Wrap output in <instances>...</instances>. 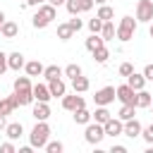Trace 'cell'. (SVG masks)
Listing matches in <instances>:
<instances>
[{"label":"cell","mask_w":153,"mask_h":153,"mask_svg":"<svg viewBox=\"0 0 153 153\" xmlns=\"http://www.w3.org/2000/svg\"><path fill=\"white\" fill-rule=\"evenodd\" d=\"M17 108H22V105H19V100H17V96H14V93H12V96H2V98H0V115H5V117H7V115H12Z\"/></svg>","instance_id":"30bf717a"},{"label":"cell","mask_w":153,"mask_h":153,"mask_svg":"<svg viewBox=\"0 0 153 153\" xmlns=\"http://www.w3.org/2000/svg\"><path fill=\"white\" fill-rule=\"evenodd\" d=\"M93 2H96V5H105L108 0H93Z\"/></svg>","instance_id":"c3c4849f"},{"label":"cell","mask_w":153,"mask_h":153,"mask_svg":"<svg viewBox=\"0 0 153 153\" xmlns=\"http://www.w3.org/2000/svg\"><path fill=\"white\" fill-rule=\"evenodd\" d=\"M45 84H48V91H50L53 98H62V96L67 93V84H65L62 76H60V79H50V81H45Z\"/></svg>","instance_id":"7c38bea8"},{"label":"cell","mask_w":153,"mask_h":153,"mask_svg":"<svg viewBox=\"0 0 153 153\" xmlns=\"http://www.w3.org/2000/svg\"><path fill=\"white\" fill-rule=\"evenodd\" d=\"M41 2H48V0H26L24 5H26V7H38Z\"/></svg>","instance_id":"ee69618b"},{"label":"cell","mask_w":153,"mask_h":153,"mask_svg":"<svg viewBox=\"0 0 153 153\" xmlns=\"http://www.w3.org/2000/svg\"><path fill=\"white\" fill-rule=\"evenodd\" d=\"M100 29H103V19H98V17L88 19V31L91 33H100Z\"/></svg>","instance_id":"d590c367"},{"label":"cell","mask_w":153,"mask_h":153,"mask_svg":"<svg viewBox=\"0 0 153 153\" xmlns=\"http://www.w3.org/2000/svg\"><path fill=\"white\" fill-rule=\"evenodd\" d=\"M14 96H17L19 105H31L33 103V93L31 91H14Z\"/></svg>","instance_id":"836d02e7"},{"label":"cell","mask_w":153,"mask_h":153,"mask_svg":"<svg viewBox=\"0 0 153 153\" xmlns=\"http://www.w3.org/2000/svg\"><path fill=\"white\" fill-rule=\"evenodd\" d=\"M69 26H72V29H74V33H76V31H79V29H81V26H84V22H81V19H79V17H76V14H74V17H72V19H69Z\"/></svg>","instance_id":"ab89813d"},{"label":"cell","mask_w":153,"mask_h":153,"mask_svg":"<svg viewBox=\"0 0 153 153\" xmlns=\"http://www.w3.org/2000/svg\"><path fill=\"white\" fill-rule=\"evenodd\" d=\"M72 117H74L76 124H88V122H91V112L86 110V105H84V108H76V110L72 112Z\"/></svg>","instance_id":"484cf974"},{"label":"cell","mask_w":153,"mask_h":153,"mask_svg":"<svg viewBox=\"0 0 153 153\" xmlns=\"http://www.w3.org/2000/svg\"><path fill=\"white\" fill-rule=\"evenodd\" d=\"M110 153H127V146H122V143H112Z\"/></svg>","instance_id":"7bdbcfd3"},{"label":"cell","mask_w":153,"mask_h":153,"mask_svg":"<svg viewBox=\"0 0 153 153\" xmlns=\"http://www.w3.org/2000/svg\"><path fill=\"white\" fill-rule=\"evenodd\" d=\"M24 62H26V60H24V55H22L19 50H14V53H10V55H7V67H10V69H14V72L24 69Z\"/></svg>","instance_id":"e0dca14e"},{"label":"cell","mask_w":153,"mask_h":153,"mask_svg":"<svg viewBox=\"0 0 153 153\" xmlns=\"http://www.w3.org/2000/svg\"><path fill=\"white\" fill-rule=\"evenodd\" d=\"M45 151H48V153H62V151H65V143H62V141H50V139H48Z\"/></svg>","instance_id":"e575fe53"},{"label":"cell","mask_w":153,"mask_h":153,"mask_svg":"<svg viewBox=\"0 0 153 153\" xmlns=\"http://www.w3.org/2000/svg\"><path fill=\"white\" fill-rule=\"evenodd\" d=\"M31 115H33V120H48V117H50V105H48V103L36 100V105H33Z\"/></svg>","instance_id":"d6986e66"},{"label":"cell","mask_w":153,"mask_h":153,"mask_svg":"<svg viewBox=\"0 0 153 153\" xmlns=\"http://www.w3.org/2000/svg\"><path fill=\"white\" fill-rule=\"evenodd\" d=\"M60 76H62V67H60V65H48V67H43V79H45V81L60 79Z\"/></svg>","instance_id":"d4e9b609"},{"label":"cell","mask_w":153,"mask_h":153,"mask_svg":"<svg viewBox=\"0 0 153 153\" xmlns=\"http://www.w3.org/2000/svg\"><path fill=\"white\" fill-rule=\"evenodd\" d=\"M74 36V29L69 26V22H65V24H57V38L60 41H69Z\"/></svg>","instance_id":"4316f807"},{"label":"cell","mask_w":153,"mask_h":153,"mask_svg":"<svg viewBox=\"0 0 153 153\" xmlns=\"http://www.w3.org/2000/svg\"><path fill=\"white\" fill-rule=\"evenodd\" d=\"M151 100H153V96H151L146 88H141V91H136V100H134V105H136V110H139V108H148Z\"/></svg>","instance_id":"cb8c5ba5"},{"label":"cell","mask_w":153,"mask_h":153,"mask_svg":"<svg viewBox=\"0 0 153 153\" xmlns=\"http://www.w3.org/2000/svg\"><path fill=\"white\" fill-rule=\"evenodd\" d=\"M112 100H115V86H103L93 96V103L96 105H110Z\"/></svg>","instance_id":"ba28073f"},{"label":"cell","mask_w":153,"mask_h":153,"mask_svg":"<svg viewBox=\"0 0 153 153\" xmlns=\"http://www.w3.org/2000/svg\"><path fill=\"white\" fill-rule=\"evenodd\" d=\"M48 2H50V5H55V7H60V5H65L67 0H48Z\"/></svg>","instance_id":"bcb514c9"},{"label":"cell","mask_w":153,"mask_h":153,"mask_svg":"<svg viewBox=\"0 0 153 153\" xmlns=\"http://www.w3.org/2000/svg\"><path fill=\"white\" fill-rule=\"evenodd\" d=\"M88 86H91V81H88L84 74H79V76L72 79V91H74V93H86Z\"/></svg>","instance_id":"44dd1931"},{"label":"cell","mask_w":153,"mask_h":153,"mask_svg":"<svg viewBox=\"0 0 153 153\" xmlns=\"http://www.w3.org/2000/svg\"><path fill=\"white\" fill-rule=\"evenodd\" d=\"M17 33H19V24H17V22L5 19V22H2V26H0V36H2V38H7V41H12V38H17Z\"/></svg>","instance_id":"5bb4252c"},{"label":"cell","mask_w":153,"mask_h":153,"mask_svg":"<svg viewBox=\"0 0 153 153\" xmlns=\"http://www.w3.org/2000/svg\"><path fill=\"white\" fill-rule=\"evenodd\" d=\"M84 105H86V100H84L79 93H72V96H67V93H65V96H62V108H65V110H69V112H74L76 108H84Z\"/></svg>","instance_id":"8fae6325"},{"label":"cell","mask_w":153,"mask_h":153,"mask_svg":"<svg viewBox=\"0 0 153 153\" xmlns=\"http://www.w3.org/2000/svg\"><path fill=\"white\" fill-rule=\"evenodd\" d=\"M12 88L14 91H31V76H17Z\"/></svg>","instance_id":"f546056e"},{"label":"cell","mask_w":153,"mask_h":153,"mask_svg":"<svg viewBox=\"0 0 153 153\" xmlns=\"http://www.w3.org/2000/svg\"><path fill=\"white\" fill-rule=\"evenodd\" d=\"M0 98H2V93H0Z\"/></svg>","instance_id":"816d5d0a"},{"label":"cell","mask_w":153,"mask_h":153,"mask_svg":"<svg viewBox=\"0 0 153 153\" xmlns=\"http://www.w3.org/2000/svg\"><path fill=\"white\" fill-rule=\"evenodd\" d=\"M53 19H57V7L50 2H41L36 14L31 17V24H33V29H45Z\"/></svg>","instance_id":"6da1fadb"},{"label":"cell","mask_w":153,"mask_h":153,"mask_svg":"<svg viewBox=\"0 0 153 153\" xmlns=\"http://www.w3.org/2000/svg\"><path fill=\"white\" fill-rule=\"evenodd\" d=\"M65 7L74 17V14H81V12H91L93 10V0H67Z\"/></svg>","instance_id":"52a82bcc"},{"label":"cell","mask_w":153,"mask_h":153,"mask_svg":"<svg viewBox=\"0 0 153 153\" xmlns=\"http://www.w3.org/2000/svg\"><path fill=\"white\" fill-rule=\"evenodd\" d=\"M5 19H7V17H5V12L0 10V26H2V22H5Z\"/></svg>","instance_id":"7dc6e473"},{"label":"cell","mask_w":153,"mask_h":153,"mask_svg":"<svg viewBox=\"0 0 153 153\" xmlns=\"http://www.w3.org/2000/svg\"><path fill=\"white\" fill-rule=\"evenodd\" d=\"M131 72H134V65H131V62H122V65H120V74H122V76H129Z\"/></svg>","instance_id":"74e56055"},{"label":"cell","mask_w":153,"mask_h":153,"mask_svg":"<svg viewBox=\"0 0 153 153\" xmlns=\"http://www.w3.org/2000/svg\"><path fill=\"white\" fill-rule=\"evenodd\" d=\"M7 69H10V67H7V53H2V50H0V76H2Z\"/></svg>","instance_id":"f35d334b"},{"label":"cell","mask_w":153,"mask_h":153,"mask_svg":"<svg viewBox=\"0 0 153 153\" xmlns=\"http://www.w3.org/2000/svg\"><path fill=\"white\" fill-rule=\"evenodd\" d=\"M136 22H153V0H139L136 2Z\"/></svg>","instance_id":"5b68a950"},{"label":"cell","mask_w":153,"mask_h":153,"mask_svg":"<svg viewBox=\"0 0 153 153\" xmlns=\"http://www.w3.org/2000/svg\"><path fill=\"white\" fill-rule=\"evenodd\" d=\"M141 74H143V76H146V81H153V62H151V65H146V67H143V72H141Z\"/></svg>","instance_id":"b9f144b4"},{"label":"cell","mask_w":153,"mask_h":153,"mask_svg":"<svg viewBox=\"0 0 153 153\" xmlns=\"http://www.w3.org/2000/svg\"><path fill=\"white\" fill-rule=\"evenodd\" d=\"M14 151H17V148H14L12 141H5V143L0 146V153H14Z\"/></svg>","instance_id":"60d3db41"},{"label":"cell","mask_w":153,"mask_h":153,"mask_svg":"<svg viewBox=\"0 0 153 153\" xmlns=\"http://www.w3.org/2000/svg\"><path fill=\"white\" fill-rule=\"evenodd\" d=\"M79 74H81V67H79L76 62H72V65H67V67L62 69V76H67L69 81H72L74 76H79Z\"/></svg>","instance_id":"1f68e13d"},{"label":"cell","mask_w":153,"mask_h":153,"mask_svg":"<svg viewBox=\"0 0 153 153\" xmlns=\"http://www.w3.org/2000/svg\"><path fill=\"white\" fill-rule=\"evenodd\" d=\"M141 139H143L146 143H153V124H148V127H141Z\"/></svg>","instance_id":"8d00e7d4"},{"label":"cell","mask_w":153,"mask_h":153,"mask_svg":"<svg viewBox=\"0 0 153 153\" xmlns=\"http://www.w3.org/2000/svg\"><path fill=\"white\" fill-rule=\"evenodd\" d=\"M31 93H33V100H41V103H48L53 96L48 91V84H33L31 86Z\"/></svg>","instance_id":"9a60e30c"},{"label":"cell","mask_w":153,"mask_h":153,"mask_svg":"<svg viewBox=\"0 0 153 153\" xmlns=\"http://www.w3.org/2000/svg\"><path fill=\"white\" fill-rule=\"evenodd\" d=\"M86 129H84V139H86V143H91V146H98L103 139H105V129H103V124H98V122H88V124H84Z\"/></svg>","instance_id":"277c9868"},{"label":"cell","mask_w":153,"mask_h":153,"mask_svg":"<svg viewBox=\"0 0 153 153\" xmlns=\"http://www.w3.org/2000/svg\"><path fill=\"white\" fill-rule=\"evenodd\" d=\"M134 112H136V105H122V108H120V112H117V117H120L122 122H127V120H131V117H134Z\"/></svg>","instance_id":"d6a6232c"},{"label":"cell","mask_w":153,"mask_h":153,"mask_svg":"<svg viewBox=\"0 0 153 153\" xmlns=\"http://www.w3.org/2000/svg\"><path fill=\"white\" fill-rule=\"evenodd\" d=\"M24 2H26V0H24Z\"/></svg>","instance_id":"f5cc1de1"},{"label":"cell","mask_w":153,"mask_h":153,"mask_svg":"<svg viewBox=\"0 0 153 153\" xmlns=\"http://www.w3.org/2000/svg\"><path fill=\"white\" fill-rule=\"evenodd\" d=\"M141 122L136 120V117H131V120H127L124 122V129H122V134L124 136H129V139H136V136H141Z\"/></svg>","instance_id":"4fadbf2b"},{"label":"cell","mask_w":153,"mask_h":153,"mask_svg":"<svg viewBox=\"0 0 153 153\" xmlns=\"http://www.w3.org/2000/svg\"><path fill=\"white\" fill-rule=\"evenodd\" d=\"M148 108H153V100H151V105H148Z\"/></svg>","instance_id":"f907efd6"},{"label":"cell","mask_w":153,"mask_h":153,"mask_svg":"<svg viewBox=\"0 0 153 153\" xmlns=\"http://www.w3.org/2000/svg\"><path fill=\"white\" fill-rule=\"evenodd\" d=\"M110 117H112V112L108 110V105H96V112H91V120L98 124H105Z\"/></svg>","instance_id":"ac0fdd59"},{"label":"cell","mask_w":153,"mask_h":153,"mask_svg":"<svg viewBox=\"0 0 153 153\" xmlns=\"http://www.w3.org/2000/svg\"><path fill=\"white\" fill-rule=\"evenodd\" d=\"M48 139H50L48 120H36V124H33V129H31V134H29V143H31L33 148H45Z\"/></svg>","instance_id":"7a4b0ae2"},{"label":"cell","mask_w":153,"mask_h":153,"mask_svg":"<svg viewBox=\"0 0 153 153\" xmlns=\"http://www.w3.org/2000/svg\"><path fill=\"white\" fill-rule=\"evenodd\" d=\"M115 98H117L122 105H134V100H136V91H134L129 84H122V86L115 88Z\"/></svg>","instance_id":"8992f818"},{"label":"cell","mask_w":153,"mask_h":153,"mask_svg":"<svg viewBox=\"0 0 153 153\" xmlns=\"http://www.w3.org/2000/svg\"><path fill=\"white\" fill-rule=\"evenodd\" d=\"M100 45H105V41L100 38V33H91V36L86 38V50H88V53H93V50L100 48Z\"/></svg>","instance_id":"83f0119b"},{"label":"cell","mask_w":153,"mask_h":153,"mask_svg":"<svg viewBox=\"0 0 153 153\" xmlns=\"http://www.w3.org/2000/svg\"><path fill=\"white\" fill-rule=\"evenodd\" d=\"M115 33H117V26H115V22H112V19L103 22V29H100V38H103V41H112V38H115Z\"/></svg>","instance_id":"7402d4cb"},{"label":"cell","mask_w":153,"mask_h":153,"mask_svg":"<svg viewBox=\"0 0 153 153\" xmlns=\"http://www.w3.org/2000/svg\"><path fill=\"white\" fill-rule=\"evenodd\" d=\"M24 72H26V76H43V65L38 60H29V62H24Z\"/></svg>","instance_id":"ffe728a7"},{"label":"cell","mask_w":153,"mask_h":153,"mask_svg":"<svg viewBox=\"0 0 153 153\" xmlns=\"http://www.w3.org/2000/svg\"><path fill=\"white\" fill-rule=\"evenodd\" d=\"M5 136H7L10 141L22 139V136H24V124H22V122H10V124L5 127Z\"/></svg>","instance_id":"2e32d148"},{"label":"cell","mask_w":153,"mask_h":153,"mask_svg":"<svg viewBox=\"0 0 153 153\" xmlns=\"http://www.w3.org/2000/svg\"><path fill=\"white\" fill-rule=\"evenodd\" d=\"M103 129H105V136H122V129H124V122L120 120V117H110L105 124H103Z\"/></svg>","instance_id":"9c48e42d"},{"label":"cell","mask_w":153,"mask_h":153,"mask_svg":"<svg viewBox=\"0 0 153 153\" xmlns=\"http://www.w3.org/2000/svg\"><path fill=\"white\" fill-rule=\"evenodd\" d=\"M127 84H129L134 91H141V88L146 86V76H143V74H139V72H131V74L127 76Z\"/></svg>","instance_id":"603a6c76"},{"label":"cell","mask_w":153,"mask_h":153,"mask_svg":"<svg viewBox=\"0 0 153 153\" xmlns=\"http://www.w3.org/2000/svg\"><path fill=\"white\" fill-rule=\"evenodd\" d=\"M148 33H151V38H153V22H151V29H148Z\"/></svg>","instance_id":"681fc988"},{"label":"cell","mask_w":153,"mask_h":153,"mask_svg":"<svg viewBox=\"0 0 153 153\" xmlns=\"http://www.w3.org/2000/svg\"><path fill=\"white\" fill-rule=\"evenodd\" d=\"M96 17H98V19H103V22H108V19H112V17H115V10H112L110 5H100V7H98V12H96Z\"/></svg>","instance_id":"4dcf8cb0"},{"label":"cell","mask_w":153,"mask_h":153,"mask_svg":"<svg viewBox=\"0 0 153 153\" xmlns=\"http://www.w3.org/2000/svg\"><path fill=\"white\" fill-rule=\"evenodd\" d=\"M5 127H7V122H5V115H0V131H5Z\"/></svg>","instance_id":"f6af8a7d"},{"label":"cell","mask_w":153,"mask_h":153,"mask_svg":"<svg viewBox=\"0 0 153 153\" xmlns=\"http://www.w3.org/2000/svg\"><path fill=\"white\" fill-rule=\"evenodd\" d=\"M136 26H139V22H136V17H122L120 19V24H117V38L122 41V43H127V41H131L134 38V33H136Z\"/></svg>","instance_id":"3957f363"},{"label":"cell","mask_w":153,"mask_h":153,"mask_svg":"<svg viewBox=\"0 0 153 153\" xmlns=\"http://www.w3.org/2000/svg\"><path fill=\"white\" fill-rule=\"evenodd\" d=\"M91 55H93V60H96L98 65H105V62H108V57H110V50H108L105 45H100V48H96Z\"/></svg>","instance_id":"f1b7e54d"}]
</instances>
